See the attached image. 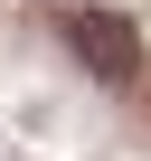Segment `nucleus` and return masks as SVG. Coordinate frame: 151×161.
<instances>
[{
	"instance_id": "f257e3e1",
	"label": "nucleus",
	"mask_w": 151,
	"mask_h": 161,
	"mask_svg": "<svg viewBox=\"0 0 151 161\" xmlns=\"http://www.w3.org/2000/svg\"><path fill=\"white\" fill-rule=\"evenodd\" d=\"M66 38L85 47V57H95V76H113V86H123V76L142 66V47H132V29H123V19H104V10H66Z\"/></svg>"
}]
</instances>
